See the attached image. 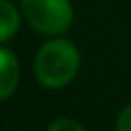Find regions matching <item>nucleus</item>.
Returning a JSON list of instances; mask_svg holds the SVG:
<instances>
[{
	"instance_id": "nucleus-1",
	"label": "nucleus",
	"mask_w": 131,
	"mask_h": 131,
	"mask_svg": "<svg viewBox=\"0 0 131 131\" xmlns=\"http://www.w3.org/2000/svg\"><path fill=\"white\" fill-rule=\"evenodd\" d=\"M82 55L68 37H49L43 41L33 57V76L41 88L61 90L72 84L80 72Z\"/></svg>"
},
{
	"instance_id": "nucleus-2",
	"label": "nucleus",
	"mask_w": 131,
	"mask_h": 131,
	"mask_svg": "<svg viewBox=\"0 0 131 131\" xmlns=\"http://www.w3.org/2000/svg\"><path fill=\"white\" fill-rule=\"evenodd\" d=\"M25 23L43 37H61L74 25L72 0H18Z\"/></svg>"
},
{
	"instance_id": "nucleus-3",
	"label": "nucleus",
	"mask_w": 131,
	"mask_h": 131,
	"mask_svg": "<svg viewBox=\"0 0 131 131\" xmlns=\"http://www.w3.org/2000/svg\"><path fill=\"white\" fill-rule=\"evenodd\" d=\"M20 82V61L18 55L8 47L2 45L0 47V98L8 100Z\"/></svg>"
},
{
	"instance_id": "nucleus-4",
	"label": "nucleus",
	"mask_w": 131,
	"mask_h": 131,
	"mask_svg": "<svg viewBox=\"0 0 131 131\" xmlns=\"http://www.w3.org/2000/svg\"><path fill=\"white\" fill-rule=\"evenodd\" d=\"M25 20L23 10L12 0H0V43L8 45L10 39L18 35L20 23Z\"/></svg>"
},
{
	"instance_id": "nucleus-5",
	"label": "nucleus",
	"mask_w": 131,
	"mask_h": 131,
	"mask_svg": "<svg viewBox=\"0 0 131 131\" xmlns=\"http://www.w3.org/2000/svg\"><path fill=\"white\" fill-rule=\"evenodd\" d=\"M45 131H86V129L80 121L72 117H57L45 127Z\"/></svg>"
},
{
	"instance_id": "nucleus-6",
	"label": "nucleus",
	"mask_w": 131,
	"mask_h": 131,
	"mask_svg": "<svg viewBox=\"0 0 131 131\" xmlns=\"http://www.w3.org/2000/svg\"><path fill=\"white\" fill-rule=\"evenodd\" d=\"M115 131H131V102H127L121 108L117 123H115Z\"/></svg>"
}]
</instances>
